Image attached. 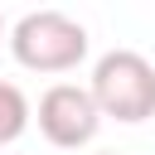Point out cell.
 <instances>
[{
	"instance_id": "1",
	"label": "cell",
	"mask_w": 155,
	"mask_h": 155,
	"mask_svg": "<svg viewBox=\"0 0 155 155\" xmlns=\"http://www.w3.org/2000/svg\"><path fill=\"white\" fill-rule=\"evenodd\" d=\"M87 92L102 116H111L121 126H140L155 116V63L136 48H111L92 63Z\"/></svg>"
},
{
	"instance_id": "2",
	"label": "cell",
	"mask_w": 155,
	"mask_h": 155,
	"mask_svg": "<svg viewBox=\"0 0 155 155\" xmlns=\"http://www.w3.org/2000/svg\"><path fill=\"white\" fill-rule=\"evenodd\" d=\"M87 29L63 10H29L10 29V53L29 73H73L87 58Z\"/></svg>"
},
{
	"instance_id": "3",
	"label": "cell",
	"mask_w": 155,
	"mask_h": 155,
	"mask_svg": "<svg viewBox=\"0 0 155 155\" xmlns=\"http://www.w3.org/2000/svg\"><path fill=\"white\" fill-rule=\"evenodd\" d=\"M34 121H39V136H44L48 145H58V150H82V145H92L97 131H102V111H97L92 92L78 87V82H53V87L39 97Z\"/></svg>"
},
{
	"instance_id": "4",
	"label": "cell",
	"mask_w": 155,
	"mask_h": 155,
	"mask_svg": "<svg viewBox=\"0 0 155 155\" xmlns=\"http://www.w3.org/2000/svg\"><path fill=\"white\" fill-rule=\"evenodd\" d=\"M29 121H34L29 97L19 92V82H5V78H0V145H15V140L29 131Z\"/></svg>"
},
{
	"instance_id": "5",
	"label": "cell",
	"mask_w": 155,
	"mask_h": 155,
	"mask_svg": "<svg viewBox=\"0 0 155 155\" xmlns=\"http://www.w3.org/2000/svg\"><path fill=\"white\" fill-rule=\"evenodd\" d=\"M0 39H5V15H0ZM5 44H10V39H5Z\"/></svg>"
},
{
	"instance_id": "6",
	"label": "cell",
	"mask_w": 155,
	"mask_h": 155,
	"mask_svg": "<svg viewBox=\"0 0 155 155\" xmlns=\"http://www.w3.org/2000/svg\"><path fill=\"white\" fill-rule=\"evenodd\" d=\"M92 155H116V150H92Z\"/></svg>"
}]
</instances>
